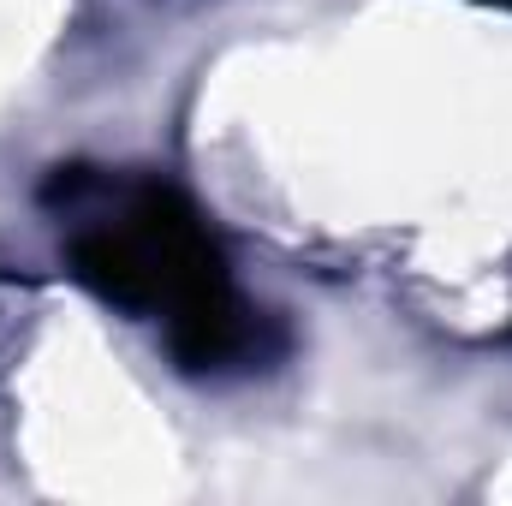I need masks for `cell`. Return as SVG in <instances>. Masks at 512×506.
Masks as SVG:
<instances>
[{
    "mask_svg": "<svg viewBox=\"0 0 512 506\" xmlns=\"http://www.w3.org/2000/svg\"><path fill=\"white\" fill-rule=\"evenodd\" d=\"M48 203L66 221L72 274L108 304L161 322L185 370L221 376L268 358V322L239 298L209 221L173 185L60 167Z\"/></svg>",
    "mask_w": 512,
    "mask_h": 506,
    "instance_id": "cell-1",
    "label": "cell"
}]
</instances>
